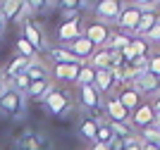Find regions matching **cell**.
Masks as SVG:
<instances>
[{
    "mask_svg": "<svg viewBox=\"0 0 160 150\" xmlns=\"http://www.w3.org/2000/svg\"><path fill=\"white\" fill-rule=\"evenodd\" d=\"M24 105H27V98L22 93L12 91L10 84H7V88L0 93V112L7 114V117H19L22 112H24Z\"/></svg>",
    "mask_w": 160,
    "mask_h": 150,
    "instance_id": "6da1fadb",
    "label": "cell"
},
{
    "mask_svg": "<svg viewBox=\"0 0 160 150\" xmlns=\"http://www.w3.org/2000/svg\"><path fill=\"white\" fill-rule=\"evenodd\" d=\"M129 43H132V36H127V33H112V36H110V41H108V50L122 52Z\"/></svg>",
    "mask_w": 160,
    "mask_h": 150,
    "instance_id": "603a6c76",
    "label": "cell"
},
{
    "mask_svg": "<svg viewBox=\"0 0 160 150\" xmlns=\"http://www.w3.org/2000/svg\"><path fill=\"white\" fill-rule=\"evenodd\" d=\"M79 133L84 141H88V143H96V133H98V122H96L93 117H84L79 124Z\"/></svg>",
    "mask_w": 160,
    "mask_h": 150,
    "instance_id": "d6986e66",
    "label": "cell"
},
{
    "mask_svg": "<svg viewBox=\"0 0 160 150\" xmlns=\"http://www.w3.org/2000/svg\"><path fill=\"white\" fill-rule=\"evenodd\" d=\"M50 88H53V86H50V79H48V81H31V86H29V91H27V98L43 103V98L48 95Z\"/></svg>",
    "mask_w": 160,
    "mask_h": 150,
    "instance_id": "ffe728a7",
    "label": "cell"
},
{
    "mask_svg": "<svg viewBox=\"0 0 160 150\" xmlns=\"http://www.w3.org/2000/svg\"><path fill=\"white\" fill-rule=\"evenodd\" d=\"M50 57L55 60V65H72V62H77V57L65 46H53L50 48Z\"/></svg>",
    "mask_w": 160,
    "mask_h": 150,
    "instance_id": "7402d4cb",
    "label": "cell"
},
{
    "mask_svg": "<svg viewBox=\"0 0 160 150\" xmlns=\"http://www.w3.org/2000/svg\"><path fill=\"white\" fill-rule=\"evenodd\" d=\"M29 65H31V60L19 57V55H17V57H14L12 62L7 65V69H5V74H7V79H5V81H10V79H14V76H19V74H24Z\"/></svg>",
    "mask_w": 160,
    "mask_h": 150,
    "instance_id": "44dd1931",
    "label": "cell"
},
{
    "mask_svg": "<svg viewBox=\"0 0 160 150\" xmlns=\"http://www.w3.org/2000/svg\"><path fill=\"white\" fill-rule=\"evenodd\" d=\"M132 84H134V91L139 93V95H141V93H146V95H155V93H160V79L153 76L151 72L139 74Z\"/></svg>",
    "mask_w": 160,
    "mask_h": 150,
    "instance_id": "9c48e42d",
    "label": "cell"
},
{
    "mask_svg": "<svg viewBox=\"0 0 160 150\" xmlns=\"http://www.w3.org/2000/svg\"><path fill=\"white\" fill-rule=\"evenodd\" d=\"M110 62H112V50H108V48L96 50L91 55V60H88V65L93 69H110Z\"/></svg>",
    "mask_w": 160,
    "mask_h": 150,
    "instance_id": "e0dca14e",
    "label": "cell"
},
{
    "mask_svg": "<svg viewBox=\"0 0 160 150\" xmlns=\"http://www.w3.org/2000/svg\"><path fill=\"white\" fill-rule=\"evenodd\" d=\"M14 150H50V141H48L46 133L31 131V133H24L14 143Z\"/></svg>",
    "mask_w": 160,
    "mask_h": 150,
    "instance_id": "277c9868",
    "label": "cell"
},
{
    "mask_svg": "<svg viewBox=\"0 0 160 150\" xmlns=\"http://www.w3.org/2000/svg\"><path fill=\"white\" fill-rule=\"evenodd\" d=\"M105 112H108V117H110V122H120V124H124V122L129 119V112L120 105L117 98H110L105 103Z\"/></svg>",
    "mask_w": 160,
    "mask_h": 150,
    "instance_id": "5bb4252c",
    "label": "cell"
},
{
    "mask_svg": "<svg viewBox=\"0 0 160 150\" xmlns=\"http://www.w3.org/2000/svg\"><path fill=\"white\" fill-rule=\"evenodd\" d=\"M143 41H146V43H148V41H153V43H158V41H160V19L155 22V26L146 33V38H143Z\"/></svg>",
    "mask_w": 160,
    "mask_h": 150,
    "instance_id": "4dcf8cb0",
    "label": "cell"
},
{
    "mask_svg": "<svg viewBox=\"0 0 160 150\" xmlns=\"http://www.w3.org/2000/svg\"><path fill=\"white\" fill-rule=\"evenodd\" d=\"M17 55H19V57H27V60H31V62H33V57H36V50H33V48L29 46L27 41L19 36V38H17Z\"/></svg>",
    "mask_w": 160,
    "mask_h": 150,
    "instance_id": "f1b7e54d",
    "label": "cell"
},
{
    "mask_svg": "<svg viewBox=\"0 0 160 150\" xmlns=\"http://www.w3.org/2000/svg\"><path fill=\"white\" fill-rule=\"evenodd\" d=\"M53 76L58 81H67V65H53Z\"/></svg>",
    "mask_w": 160,
    "mask_h": 150,
    "instance_id": "1f68e13d",
    "label": "cell"
},
{
    "mask_svg": "<svg viewBox=\"0 0 160 150\" xmlns=\"http://www.w3.org/2000/svg\"><path fill=\"white\" fill-rule=\"evenodd\" d=\"M2 31H5V19L0 17V36H2Z\"/></svg>",
    "mask_w": 160,
    "mask_h": 150,
    "instance_id": "d590c367",
    "label": "cell"
},
{
    "mask_svg": "<svg viewBox=\"0 0 160 150\" xmlns=\"http://www.w3.org/2000/svg\"><path fill=\"white\" fill-rule=\"evenodd\" d=\"M112 141H115V136H112V131H110V126H108V124H98L96 143H100V145H110Z\"/></svg>",
    "mask_w": 160,
    "mask_h": 150,
    "instance_id": "4316f807",
    "label": "cell"
},
{
    "mask_svg": "<svg viewBox=\"0 0 160 150\" xmlns=\"http://www.w3.org/2000/svg\"><path fill=\"white\" fill-rule=\"evenodd\" d=\"M139 19H141V12L136 10V5H122V12H120V17H117V24L122 26V31H129V33H134V29H136V24H139Z\"/></svg>",
    "mask_w": 160,
    "mask_h": 150,
    "instance_id": "30bf717a",
    "label": "cell"
},
{
    "mask_svg": "<svg viewBox=\"0 0 160 150\" xmlns=\"http://www.w3.org/2000/svg\"><path fill=\"white\" fill-rule=\"evenodd\" d=\"M27 79L29 81H48V76H50V69H48L43 62H38V60H33L31 65L27 67Z\"/></svg>",
    "mask_w": 160,
    "mask_h": 150,
    "instance_id": "2e32d148",
    "label": "cell"
},
{
    "mask_svg": "<svg viewBox=\"0 0 160 150\" xmlns=\"http://www.w3.org/2000/svg\"><path fill=\"white\" fill-rule=\"evenodd\" d=\"M27 12H29L27 2H19V0H5V2H0V17L5 19V24L22 19Z\"/></svg>",
    "mask_w": 160,
    "mask_h": 150,
    "instance_id": "52a82bcc",
    "label": "cell"
},
{
    "mask_svg": "<svg viewBox=\"0 0 160 150\" xmlns=\"http://www.w3.org/2000/svg\"><path fill=\"white\" fill-rule=\"evenodd\" d=\"M141 136H143V143H158L160 145V129L155 124L141 129Z\"/></svg>",
    "mask_w": 160,
    "mask_h": 150,
    "instance_id": "83f0119b",
    "label": "cell"
},
{
    "mask_svg": "<svg viewBox=\"0 0 160 150\" xmlns=\"http://www.w3.org/2000/svg\"><path fill=\"white\" fill-rule=\"evenodd\" d=\"M29 12H41V10H46L48 2H43V0H33V2H27Z\"/></svg>",
    "mask_w": 160,
    "mask_h": 150,
    "instance_id": "d6a6232c",
    "label": "cell"
},
{
    "mask_svg": "<svg viewBox=\"0 0 160 150\" xmlns=\"http://www.w3.org/2000/svg\"><path fill=\"white\" fill-rule=\"evenodd\" d=\"M115 84V76L110 69H96V76H93V88L98 93H108L110 88H112Z\"/></svg>",
    "mask_w": 160,
    "mask_h": 150,
    "instance_id": "9a60e30c",
    "label": "cell"
},
{
    "mask_svg": "<svg viewBox=\"0 0 160 150\" xmlns=\"http://www.w3.org/2000/svg\"><path fill=\"white\" fill-rule=\"evenodd\" d=\"M81 36H84V38H88L96 48H98V46H105L108 41H110V26H108L105 22H91V24L86 26V31L81 33Z\"/></svg>",
    "mask_w": 160,
    "mask_h": 150,
    "instance_id": "5b68a950",
    "label": "cell"
},
{
    "mask_svg": "<svg viewBox=\"0 0 160 150\" xmlns=\"http://www.w3.org/2000/svg\"><path fill=\"white\" fill-rule=\"evenodd\" d=\"M120 12H122V2H117V0H103L96 5L98 19H105V22H117Z\"/></svg>",
    "mask_w": 160,
    "mask_h": 150,
    "instance_id": "8fae6325",
    "label": "cell"
},
{
    "mask_svg": "<svg viewBox=\"0 0 160 150\" xmlns=\"http://www.w3.org/2000/svg\"><path fill=\"white\" fill-rule=\"evenodd\" d=\"M65 48L72 52V55L79 60V62H88V60H91V55L96 52V46H93L88 38H84V36H79V38L72 41V43H67Z\"/></svg>",
    "mask_w": 160,
    "mask_h": 150,
    "instance_id": "ba28073f",
    "label": "cell"
},
{
    "mask_svg": "<svg viewBox=\"0 0 160 150\" xmlns=\"http://www.w3.org/2000/svg\"><path fill=\"white\" fill-rule=\"evenodd\" d=\"M117 100H120V105H122L127 112H134V110L141 105V95L134 91V88H124V91L117 95Z\"/></svg>",
    "mask_w": 160,
    "mask_h": 150,
    "instance_id": "ac0fdd59",
    "label": "cell"
},
{
    "mask_svg": "<svg viewBox=\"0 0 160 150\" xmlns=\"http://www.w3.org/2000/svg\"><path fill=\"white\" fill-rule=\"evenodd\" d=\"M5 88H7V81H5V79H2V74H0V93L5 91Z\"/></svg>",
    "mask_w": 160,
    "mask_h": 150,
    "instance_id": "836d02e7",
    "label": "cell"
},
{
    "mask_svg": "<svg viewBox=\"0 0 160 150\" xmlns=\"http://www.w3.org/2000/svg\"><path fill=\"white\" fill-rule=\"evenodd\" d=\"M93 76H96V69L88 65V62H84L79 74H77V84L79 86H93Z\"/></svg>",
    "mask_w": 160,
    "mask_h": 150,
    "instance_id": "cb8c5ba5",
    "label": "cell"
},
{
    "mask_svg": "<svg viewBox=\"0 0 160 150\" xmlns=\"http://www.w3.org/2000/svg\"><path fill=\"white\" fill-rule=\"evenodd\" d=\"M79 95H81V105L86 110H98L100 107V93L96 91L93 86H79Z\"/></svg>",
    "mask_w": 160,
    "mask_h": 150,
    "instance_id": "7c38bea8",
    "label": "cell"
},
{
    "mask_svg": "<svg viewBox=\"0 0 160 150\" xmlns=\"http://www.w3.org/2000/svg\"><path fill=\"white\" fill-rule=\"evenodd\" d=\"M93 150H110V145H100V143H93Z\"/></svg>",
    "mask_w": 160,
    "mask_h": 150,
    "instance_id": "e575fe53",
    "label": "cell"
},
{
    "mask_svg": "<svg viewBox=\"0 0 160 150\" xmlns=\"http://www.w3.org/2000/svg\"><path fill=\"white\" fill-rule=\"evenodd\" d=\"M129 50H132L134 57H146V52H148V43H146L143 38H136V36H132Z\"/></svg>",
    "mask_w": 160,
    "mask_h": 150,
    "instance_id": "484cf974",
    "label": "cell"
},
{
    "mask_svg": "<svg viewBox=\"0 0 160 150\" xmlns=\"http://www.w3.org/2000/svg\"><path fill=\"white\" fill-rule=\"evenodd\" d=\"M153 119H155L153 107H151V105H139V107L134 110L132 124H134V126H141V129H146V126L153 124Z\"/></svg>",
    "mask_w": 160,
    "mask_h": 150,
    "instance_id": "4fadbf2b",
    "label": "cell"
},
{
    "mask_svg": "<svg viewBox=\"0 0 160 150\" xmlns=\"http://www.w3.org/2000/svg\"><path fill=\"white\" fill-rule=\"evenodd\" d=\"M43 105H46V110L50 112V114L60 117V114H65V112L69 110V98H67V93L58 91V88H50L48 95L43 98Z\"/></svg>",
    "mask_w": 160,
    "mask_h": 150,
    "instance_id": "7a4b0ae2",
    "label": "cell"
},
{
    "mask_svg": "<svg viewBox=\"0 0 160 150\" xmlns=\"http://www.w3.org/2000/svg\"><path fill=\"white\" fill-rule=\"evenodd\" d=\"M81 36V19L79 17H74V19H65L58 29V41H60V46H67V43H72Z\"/></svg>",
    "mask_w": 160,
    "mask_h": 150,
    "instance_id": "8992f818",
    "label": "cell"
},
{
    "mask_svg": "<svg viewBox=\"0 0 160 150\" xmlns=\"http://www.w3.org/2000/svg\"><path fill=\"white\" fill-rule=\"evenodd\" d=\"M22 38L27 41L36 52L46 48V36H43V31H41V26L36 24V22H31V19L22 22Z\"/></svg>",
    "mask_w": 160,
    "mask_h": 150,
    "instance_id": "3957f363",
    "label": "cell"
},
{
    "mask_svg": "<svg viewBox=\"0 0 160 150\" xmlns=\"http://www.w3.org/2000/svg\"><path fill=\"white\" fill-rule=\"evenodd\" d=\"M110 131H112V136L115 138H122V141H127V138H132L134 133H132V126L124 122V124H120V122H110Z\"/></svg>",
    "mask_w": 160,
    "mask_h": 150,
    "instance_id": "d4e9b609",
    "label": "cell"
},
{
    "mask_svg": "<svg viewBox=\"0 0 160 150\" xmlns=\"http://www.w3.org/2000/svg\"><path fill=\"white\" fill-rule=\"evenodd\" d=\"M148 72L160 79V55H153V57L148 60Z\"/></svg>",
    "mask_w": 160,
    "mask_h": 150,
    "instance_id": "f546056e",
    "label": "cell"
}]
</instances>
